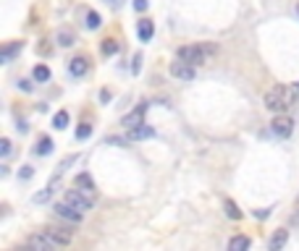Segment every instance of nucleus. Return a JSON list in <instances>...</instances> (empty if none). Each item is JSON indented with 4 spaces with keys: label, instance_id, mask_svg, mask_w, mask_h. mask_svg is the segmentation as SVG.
<instances>
[{
    "label": "nucleus",
    "instance_id": "nucleus-13",
    "mask_svg": "<svg viewBox=\"0 0 299 251\" xmlns=\"http://www.w3.org/2000/svg\"><path fill=\"white\" fill-rule=\"evenodd\" d=\"M69 71H71V76H84V73L89 71V58H84V55L74 58V60L69 63Z\"/></svg>",
    "mask_w": 299,
    "mask_h": 251
},
{
    "label": "nucleus",
    "instance_id": "nucleus-14",
    "mask_svg": "<svg viewBox=\"0 0 299 251\" xmlns=\"http://www.w3.org/2000/svg\"><path fill=\"white\" fill-rule=\"evenodd\" d=\"M74 186H76V189H81V191H87V194H92V197H95V181H92V175H89V173H79L76 178H74Z\"/></svg>",
    "mask_w": 299,
    "mask_h": 251
},
{
    "label": "nucleus",
    "instance_id": "nucleus-18",
    "mask_svg": "<svg viewBox=\"0 0 299 251\" xmlns=\"http://www.w3.org/2000/svg\"><path fill=\"white\" fill-rule=\"evenodd\" d=\"M32 76H34V81H40V84H45L50 79V68L45 66V63H40V66H34V71H32Z\"/></svg>",
    "mask_w": 299,
    "mask_h": 251
},
{
    "label": "nucleus",
    "instance_id": "nucleus-6",
    "mask_svg": "<svg viewBox=\"0 0 299 251\" xmlns=\"http://www.w3.org/2000/svg\"><path fill=\"white\" fill-rule=\"evenodd\" d=\"M26 246L37 249V251H48V249H55V241L50 238L48 230H42V233H34V236L26 238Z\"/></svg>",
    "mask_w": 299,
    "mask_h": 251
},
{
    "label": "nucleus",
    "instance_id": "nucleus-9",
    "mask_svg": "<svg viewBox=\"0 0 299 251\" xmlns=\"http://www.w3.org/2000/svg\"><path fill=\"white\" fill-rule=\"evenodd\" d=\"M152 136H155V128L147 126V123H139L134 128H129V134H126L129 142H142V139H152Z\"/></svg>",
    "mask_w": 299,
    "mask_h": 251
},
{
    "label": "nucleus",
    "instance_id": "nucleus-24",
    "mask_svg": "<svg viewBox=\"0 0 299 251\" xmlns=\"http://www.w3.org/2000/svg\"><path fill=\"white\" fill-rule=\"evenodd\" d=\"M87 26H89V29H97V26H100V16L95 11H87Z\"/></svg>",
    "mask_w": 299,
    "mask_h": 251
},
{
    "label": "nucleus",
    "instance_id": "nucleus-10",
    "mask_svg": "<svg viewBox=\"0 0 299 251\" xmlns=\"http://www.w3.org/2000/svg\"><path fill=\"white\" fill-rule=\"evenodd\" d=\"M50 233V238L55 241V246H69L71 244V230H66V228H55V225H50V228H45Z\"/></svg>",
    "mask_w": 299,
    "mask_h": 251
},
{
    "label": "nucleus",
    "instance_id": "nucleus-29",
    "mask_svg": "<svg viewBox=\"0 0 299 251\" xmlns=\"http://www.w3.org/2000/svg\"><path fill=\"white\" fill-rule=\"evenodd\" d=\"M18 89H24V92H32L34 87H32V81H26V79H21V81H18Z\"/></svg>",
    "mask_w": 299,
    "mask_h": 251
},
{
    "label": "nucleus",
    "instance_id": "nucleus-26",
    "mask_svg": "<svg viewBox=\"0 0 299 251\" xmlns=\"http://www.w3.org/2000/svg\"><path fill=\"white\" fill-rule=\"evenodd\" d=\"M0 154L3 157L11 154V139H0Z\"/></svg>",
    "mask_w": 299,
    "mask_h": 251
},
{
    "label": "nucleus",
    "instance_id": "nucleus-2",
    "mask_svg": "<svg viewBox=\"0 0 299 251\" xmlns=\"http://www.w3.org/2000/svg\"><path fill=\"white\" fill-rule=\"evenodd\" d=\"M213 52H216L213 45H184V48L176 50V58L192 63V66H202V63H208Z\"/></svg>",
    "mask_w": 299,
    "mask_h": 251
},
{
    "label": "nucleus",
    "instance_id": "nucleus-27",
    "mask_svg": "<svg viewBox=\"0 0 299 251\" xmlns=\"http://www.w3.org/2000/svg\"><path fill=\"white\" fill-rule=\"evenodd\" d=\"M147 3H150V0H134V11H139V13L147 11Z\"/></svg>",
    "mask_w": 299,
    "mask_h": 251
},
{
    "label": "nucleus",
    "instance_id": "nucleus-31",
    "mask_svg": "<svg viewBox=\"0 0 299 251\" xmlns=\"http://www.w3.org/2000/svg\"><path fill=\"white\" fill-rule=\"evenodd\" d=\"M297 16H299V3H297Z\"/></svg>",
    "mask_w": 299,
    "mask_h": 251
},
{
    "label": "nucleus",
    "instance_id": "nucleus-3",
    "mask_svg": "<svg viewBox=\"0 0 299 251\" xmlns=\"http://www.w3.org/2000/svg\"><path fill=\"white\" fill-rule=\"evenodd\" d=\"M63 199H66L69 204H74L76 209H81V212H87V209L95 207V197H92V194H87V191H81V189H76V186H74V189H71Z\"/></svg>",
    "mask_w": 299,
    "mask_h": 251
},
{
    "label": "nucleus",
    "instance_id": "nucleus-11",
    "mask_svg": "<svg viewBox=\"0 0 299 251\" xmlns=\"http://www.w3.org/2000/svg\"><path fill=\"white\" fill-rule=\"evenodd\" d=\"M286 241H289V230H286V228H278L276 233L270 236L268 246H270V251H281V249L286 246Z\"/></svg>",
    "mask_w": 299,
    "mask_h": 251
},
{
    "label": "nucleus",
    "instance_id": "nucleus-21",
    "mask_svg": "<svg viewBox=\"0 0 299 251\" xmlns=\"http://www.w3.org/2000/svg\"><path fill=\"white\" fill-rule=\"evenodd\" d=\"M21 48H24V42H13V45H8V48L3 50V60L8 63V60H11V58H13V55H16L18 50H21Z\"/></svg>",
    "mask_w": 299,
    "mask_h": 251
},
{
    "label": "nucleus",
    "instance_id": "nucleus-5",
    "mask_svg": "<svg viewBox=\"0 0 299 251\" xmlns=\"http://www.w3.org/2000/svg\"><path fill=\"white\" fill-rule=\"evenodd\" d=\"M194 68L197 66H192V63H186V60H181V58H176L173 63H171V76L173 79H181V81H189V79H194Z\"/></svg>",
    "mask_w": 299,
    "mask_h": 251
},
{
    "label": "nucleus",
    "instance_id": "nucleus-1",
    "mask_svg": "<svg viewBox=\"0 0 299 251\" xmlns=\"http://www.w3.org/2000/svg\"><path fill=\"white\" fill-rule=\"evenodd\" d=\"M297 97V89H289L284 84H278L270 92H265V107L270 113H286L292 107V100Z\"/></svg>",
    "mask_w": 299,
    "mask_h": 251
},
{
    "label": "nucleus",
    "instance_id": "nucleus-20",
    "mask_svg": "<svg viewBox=\"0 0 299 251\" xmlns=\"http://www.w3.org/2000/svg\"><path fill=\"white\" fill-rule=\"evenodd\" d=\"M223 209H226V215H228L231 220H241V209L236 207V201L226 199V201H223Z\"/></svg>",
    "mask_w": 299,
    "mask_h": 251
},
{
    "label": "nucleus",
    "instance_id": "nucleus-25",
    "mask_svg": "<svg viewBox=\"0 0 299 251\" xmlns=\"http://www.w3.org/2000/svg\"><path fill=\"white\" fill-rule=\"evenodd\" d=\"M32 175H34V170H32V165H24L21 170H18V178H21V181H29Z\"/></svg>",
    "mask_w": 299,
    "mask_h": 251
},
{
    "label": "nucleus",
    "instance_id": "nucleus-28",
    "mask_svg": "<svg viewBox=\"0 0 299 251\" xmlns=\"http://www.w3.org/2000/svg\"><path fill=\"white\" fill-rule=\"evenodd\" d=\"M132 71H134V73L142 71V55H134V66H132Z\"/></svg>",
    "mask_w": 299,
    "mask_h": 251
},
{
    "label": "nucleus",
    "instance_id": "nucleus-16",
    "mask_svg": "<svg viewBox=\"0 0 299 251\" xmlns=\"http://www.w3.org/2000/svg\"><path fill=\"white\" fill-rule=\"evenodd\" d=\"M252 246V241L247 238V236H233L231 241H228V249L231 251H247Z\"/></svg>",
    "mask_w": 299,
    "mask_h": 251
},
{
    "label": "nucleus",
    "instance_id": "nucleus-12",
    "mask_svg": "<svg viewBox=\"0 0 299 251\" xmlns=\"http://www.w3.org/2000/svg\"><path fill=\"white\" fill-rule=\"evenodd\" d=\"M137 34H139V40H142V42H150V40H152V34H155V24L150 21V18L137 21Z\"/></svg>",
    "mask_w": 299,
    "mask_h": 251
},
{
    "label": "nucleus",
    "instance_id": "nucleus-17",
    "mask_svg": "<svg viewBox=\"0 0 299 251\" xmlns=\"http://www.w3.org/2000/svg\"><path fill=\"white\" fill-rule=\"evenodd\" d=\"M58 45L61 48H74V45H76V34L71 29H61L58 32Z\"/></svg>",
    "mask_w": 299,
    "mask_h": 251
},
{
    "label": "nucleus",
    "instance_id": "nucleus-7",
    "mask_svg": "<svg viewBox=\"0 0 299 251\" xmlns=\"http://www.w3.org/2000/svg\"><path fill=\"white\" fill-rule=\"evenodd\" d=\"M270 131H273L276 136H281V139L292 136V131H294V120L286 118V115H278V118H273V123H270Z\"/></svg>",
    "mask_w": 299,
    "mask_h": 251
},
{
    "label": "nucleus",
    "instance_id": "nucleus-8",
    "mask_svg": "<svg viewBox=\"0 0 299 251\" xmlns=\"http://www.w3.org/2000/svg\"><path fill=\"white\" fill-rule=\"evenodd\" d=\"M145 113H147V102H142V105H137L129 115H124V120H121V126L126 128H134L139 123H145Z\"/></svg>",
    "mask_w": 299,
    "mask_h": 251
},
{
    "label": "nucleus",
    "instance_id": "nucleus-19",
    "mask_svg": "<svg viewBox=\"0 0 299 251\" xmlns=\"http://www.w3.org/2000/svg\"><path fill=\"white\" fill-rule=\"evenodd\" d=\"M66 126H69V113H66V110H58V113L53 115V128H58V131H63Z\"/></svg>",
    "mask_w": 299,
    "mask_h": 251
},
{
    "label": "nucleus",
    "instance_id": "nucleus-22",
    "mask_svg": "<svg viewBox=\"0 0 299 251\" xmlns=\"http://www.w3.org/2000/svg\"><path fill=\"white\" fill-rule=\"evenodd\" d=\"M100 50H102V55H116V52H118V42H116V40H105Z\"/></svg>",
    "mask_w": 299,
    "mask_h": 251
},
{
    "label": "nucleus",
    "instance_id": "nucleus-23",
    "mask_svg": "<svg viewBox=\"0 0 299 251\" xmlns=\"http://www.w3.org/2000/svg\"><path fill=\"white\" fill-rule=\"evenodd\" d=\"M89 136H92V126L81 120V126L76 128V139H79V142H84V139H89Z\"/></svg>",
    "mask_w": 299,
    "mask_h": 251
},
{
    "label": "nucleus",
    "instance_id": "nucleus-15",
    "mask_svg": "<svg viewBox=\"0 0 299 251\" xmlns=\"http://www.w3.org/2000/svg\"><path fill=\"white\" fill-rule=\"evenodd\" d=\"M50 152H53V139L50 136H40V142H37V147H34V154L48 157Z\"/></svg>",
    "mask_w": 299,
    "mask_h": 251
},
{
    "label": "nucleus",
    "instance_id": "nucleus-4",
    "mask_svg": "<svg viewBox=\"0 0 299 251\" xmlns=\"http://www.w3.org/2000/svg\"><path fill=\"white\" fill-rule=\"evenodd\" d=\"M53 212H55L61 220H69V222H81V217H84V212L76 209L74 204H69L66 199L58 201V204H53Z\"/></svg>",
    "mask_w": 299,
    "mask_h": 251
},
{
    "label": "nucleus",
    "instance_id": "nucleus-30",
    "mask_svg": "<svg viewBox=\"0 0 299 251\" xmlns=\"http://www.w3.org/2000/svg\"><path fill=\"white\" fill-rule=\"evenodd\" d=\"M100 100H102V102H108V100H110V92L102 89V92H100Z\"/></svg>",
    "mask_w": 299,
    "mask_h": 251
}]
</instances>
